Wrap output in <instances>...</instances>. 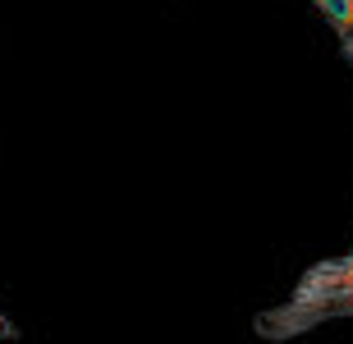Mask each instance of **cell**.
I'll return each mask as SVG.
<instances>
[{
  "label": "cell",
  "instance_id": "1",
  "mask_svg": "<svg viewBox=\"0 0 353 344\" xmlns=\"http://www.w3.org/2000/svg\"><path fill=\"white\" fill-rule=\"evenodd\" d=\"M340 317H353V294H330V299H289V303L271 307L262 317L252 321L262 340H299V335L326 326V321H340Z\"/></svg>",
  "mask_w": 353,
  "mask_h": 344
},
{
  "label": "cell",
  "instance_id": "2",
  "mask_svg": "<svg viewBox=\"0 0 353 344\" xmlns=\"http://www.w3.org/2000/svg\"><path fill=\"white\" fill-rule=\"evenodd\" d=\"M330 294H353V252L307 266L294 285V299H330Z\"/></svg>",
  "mask_w": 353,
  "mask_h": 344
},
{
  "label": "cell",
  "instance_id": "3",
  "mask_svg": "<svg viewBox=\"0 0 353 344\" xmlns=\"http://www.w3.org/2000/svg\"><path fill=\"white\" fill-rule=\"evenodd\" d=\"M312 10H321V19L335 28L344 55H353V0H312Z\"/></svg>",
  "mask_w": 353,
  "mask_h": 344
},
{
  "label": "cell",
  "instance_id": "4",
  "mask_svg": "<svg viewBox=\"0 0 353 344\" xmlns=\"http://www.w3.org/2000/svg\"><path fill=\"white\" fill-rule=\"evenodd\" d=\"M14 335H19V331H14V321L0 312V340H14Z\"/></svg>",
  "mask_w": 353,
  "mask_h": 344
},
{
  "label": "cell",
  "instance_id": "5",
  "mask_svg": "<svg viewBox=\"0 0 353 344\" xmlns=\"http://www.w3.org/2000/svg\"><path fill=\"white\" fill-rule=\"evenodd\" d=\"M349 65H353V55H349Z\"/></svg>",
  "mask_w": 353,
  "mask_h": 344
}]
</instances>
